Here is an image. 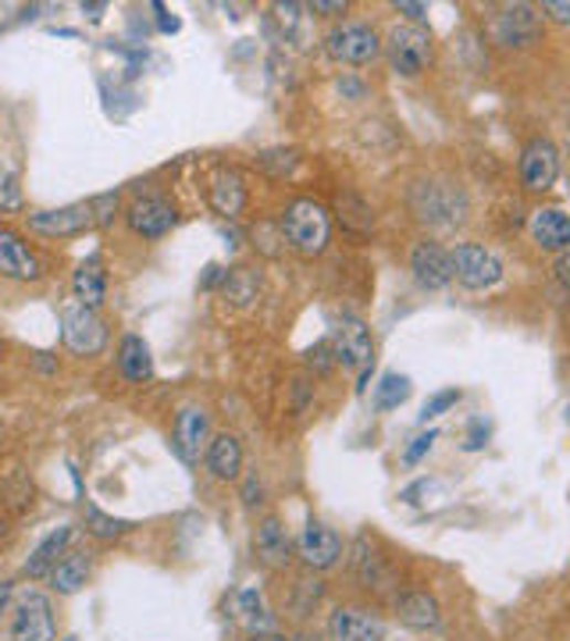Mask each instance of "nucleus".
I'll return each instance as SVG.
<instances>
[{"label":"nucleus","instance_id":"6ab92c4d","mask_svg":"<svg viewBox=\"0 0 570 641\" xmlns=\"http://www.w3.org/2000/svg\"><path fill=\"white\" fill-rule=\"evenodd\" d=\"M395 617L407 623L410 631H435L439 628V602L428 596V591H403L395 599Z\"/></svg>","mask_w":570,"mask_h":641},{"label":"nucleus","instance_id":"c756f323","mask_svg":"<svg viewBox=\"0 0 570 641\" xmlns=\"http://www.w3.org/2000/svg\"><path fill=\"white\" fill-rule=\"evenodd\" d=\"M461 403V389H442V392H435L432 399L424 403V410H421V421H435V417H442L450 407H456Z\"/></svg>","mask_w":570,"mask_h":641},{"label":"nucleus","instance_id":"7c9ffc66","mask_svg":"<svg viewBox=\"0 0 570 641\" xmlns=\"http://www.w3.org/2000/svg\"><path fill=\"white\" fill-rule=\"evenodd\" d=\"M19 203H22L19 179H14V171H8L4 165H0V211H14Z\"/></svg>","mask_w":570,"mask_h":641},{"label":"nucleus","instance_id":"ddd939ff","mask_svg":"<svg viewBox=\"0 0 570 641\" xmlns=\"http://www.w3.org/2000/svg\"><path fill=\"white\" fill-rule=\"evenodd\" d=\"M97 224V214H93V203H68L57 207V211H36L29 214V229L40 235H75Z\"/></svg>","mask_w":570,"mask_h":641},{"label":"nucleus","instance_id":"2f4dec72","mask_svg":"<svg viewBox=\"0 0 570 641\" xmlns=\"http://www.w3.org/2000/svg\"><path fill=\"white\" fill-rule=\"evenodd\" d=\"M339 218L350 224V229H371V214H368V207H363L360 200H357V207H350V192L346 197H339Z\"/></svg>","mask_w":570,"mask_h":641},{"label":"nucleus","instance_id":"f704fd0d","mask_svg":"<svg viewBox=\"0 0 570 641\" xmlns=\"http://www.w3.org/2000/svg\"><path fill=\"white\" fill-rule=\"evenodd\" d=\"M485 442H488V424L485 421H471L464 449H467V453H474V449H482Z\"/></svg>","mask_w":570,"mask_h":641},{"label":"nucleus","instance_id":"f8f14e48","mask_svg":"<svg viewBox=\"0 0 570 641\" xmlns=\"http://www.w3.org/2000/svg\"><path fill=\"white\" fill-rule=\"evenodd\" d=\"M296 549H299V559H304L307 567L314 570H328V567H336L339 564V556H342V538L331 532V527H325L321 521H307L304 527V535H299L296 542Z\"/></svg>","mask_w":570,"mask_h":641},{"label":"nucleus","instance_id":"6e6552de","mask_svg":"<svg viewBox=\"0 0 570 641\" xmlns=\"http://www.w3.org/2000/svg\"><path fill=\"white\" fill-rule=\"evenodd\" d=\"M328 54L342 64H368L382 51V40L374 36L371 25H339L328 32Z\"/></svg>","mask_w":570,"mask_h":641},{"label":"nucleus","instance_id":"b1692460","mask_svg":"<svg viewBox=\"0 0 570 641\" xmlns=\"http://www.w3.org/2000/svg\"><path fill=\"white\" fill-rule=\"evenodd\" d=\"M208 467L221 481L240 477V471H243V445H240V439H235V435H218L208 445Z\"/></svg>","mask_w":570,"mask_h":641},{"label":"nucleus","instance_id":"aec40b11","mask_svg":"<svg viewBox=\"0 0 570 641\" xmlns=\"http://www.w3.org/2000/svg\"><path fill=\"white\" fill-rule=\"evenodd\" d=\"M253 545H257V556H261V564H264V567H272V570L289 567L293 545H289V535H285V527H282L275 517H267V521L257 527V538H253Z\"/></svg>","mask_w":570,"mask_h":641},{"label":"nucleus","instance_id":"4c0bfd02","mask_svg":"<svg viewBox=\"0 0 570 641\" xmlns=\"http://www.w3.org/2000/svg\"><path fill=\"white\" fill-rule=\"evenodd\" d=\"M557 275H560V282L570 288V250H563V256H560V264H557Z\"/></svg>","mask_w":570,"mask_h":641},{"label":"nucleus","instance_id":"79ce46f5","mask_svg":"<svg viewBox=\"0 0 570 641\" xmlns=\"http://www.w3.org/2000/svg\"><path fill=\"white\" fill-rule=\"evenodd\" d=\"M567 424H570V407H567Z\"/></svg>","mask_w":570,"mask_h":641},{"label":"nucleus","instance_id":"9b49d317","mask_svg":"<svg viewBox=\"0 0 570 641\" xmlns=\"http://www.w3.org/2000/svg\"><path fill=\"white\" fill-rule=\"evenodd\" d=\"M560 175V154L549 139H531L525 154H520V182L528 192H546L552 189Z\"/></svg>","mask_w":570,"mask_h":641},{"label":"nucleus","instance_id":"2eb2a0df","mask_svg":"<svg viewBox=\"0 0 570 641\" xmlns=\"http://www.w3.org/2000/svg\"><path fill=\"white\" fill-rule=\"evenodd\" d=\"M0 275L14 282H36L43 275L36 253L8 229H0Z\"/></svg>","mask_w":570,"mask_h":641},{"label":"nucleus","instance_id":"412c9836","mask_svg":"<svg viewBox=\"0 0 570 641\" xmlns=\"http://www.w3.org/2000/svg\"><path fill=\"white\" fill-rule=\"evenodd\" d=\"M72 288H75V300L83 303V307L97 311L104 303V293H107V275H104V261L101 253H89L83 264H78L75 279H72Z\"/></svg>","mask_w":570,"mask_h":641},{"label":"nucleus","instance_id":"5701e85b","mask_svg":"<svg viewBox=\"0 0 570 641\" xmlns=\"http://www.w3.org/2000/svg\"><path fill=\"white\" fill-rule=\"evenodd\" d=\"M353 574L363 588H374V591H386L392 585V570L386 567V559L378 556L363 538L353 545Z\"/></svg>","mask_w":570,"mask_h":641},{"label":"nucleus","instance_id":"1a4fd4ad","mask_svg":"<svg viewBox=\"0 0 570 641\" xmlns=\"http://www.w3.org/2000/svg\"><path fill=\"white\" fill-rule=\"evenodd\" d=\"M61 335H65V346L78 353V357H93V353H101L107 343L104 320L89 307H83V303H75V307L65 311V328H61Z\"/></svg>","mask_w":570,"mask_h":641},{"label":"nucleus","instance_id":"4468645a","mask_svg":"<svg viewBox=\"0 0 570 641\" xmlns=\"http://www.w3.org/2000/svg\"><path fill=\"white\" fill-rule=\"evenodd\" d=\"M410 271L421 288H446L453 282V253L439 243H421L410 253Z\"/></svg>","mask_w":570,"mask_h":641},{"label":"nucleus","instance_id":"423d86ee","mask_svg":"<svg viewBox=\"0 0 570 641\" xmlns=\"http://www.w3.org/2000/svg\"><path fill=\"white\" fill-rule=\"evenodd\" d=\"M11 641H54V609L51 599L40 596V591H29L19 602V609L11 613Z\"/></svg>","mask_w":570,"mask_h":641},{"label":"nucleus","instance_id":"bb28decb","mask_svg":"<svg viewBox=\"0 0 570 641\" xmlns=\"http://www.w3.org/2000/svg\"><path fill=\"white\" fill-rule=\"evenodd\" d=\"M89 577V559L86 553H68L57 559V567L51 570V581H54V591H61V596H72V591H78L86 585Z\"/></svg>","mask_w":570,"mask_h":641},{"label":"nucleus","instance_id":"0eeeda50","mask_svg":"<svg viewBox=\"0 0 570 641\" xmlns=\"http://www.w3.org/2000/svg\"><path fill=\"white\" fill-rule=\"evenodd\" d=\"M493 40L499 46H517V51H525V46H531L538 36H542V22H538L535 8L528 4H510L503 8L496 19H493Z\"/></svg>","mask_w":570,"mask_h":641},{"label":"nucleus","instance_id":"a211bd4d","mask_svg":"<svg viewBox=\"0 0 570 641\" xmlns=\"http://www.w3.org/2000/svg\"><path fill=\"white\" fill-rule=\"evenodd\" d=\"M211 207L221 214V218H240L243 207H246V189H243V179L235 175L232 168H218L211 175Z\"/></svg>","mask_w":570,"mask_h":641},{"label":"nucleus","instance_id":"ea45409f","mask_svg":"<svg viewBox=\"0 0 570 641\" xmlns=\"http://www.w3.org/2000/svg\"><path fill=\"white\" fill-rule=\"evenodd\" d=\"M250 641H282L278 634H253Z\"/></svg>","mask_w":570,"mask_h":641},{"label":"nucleus","instance_id":"20e7f679","mask_svg":"<svg viewBox=\"0 0 570 641\" xmlns=\"http://www.w3.org/2000/svg\"><path fill=\"white\" fill-rule=\"evenodd\" d=\"M386 51H389L392 72H400L407 78L421 75L428 64H432V57H435L432 36H428V29H421V25H395L389 32Z\"/></svg>","mask_w":570,"mask_h":641},{"label":"nucleus","instance_id":"f257e3e1","mask_svg":"<svg viewBox=\"0 0 570 641\" xmlns=\"http://www.w3.org/2000/svg\"><path fill=\"white\" fill-rule=\"evenodd\" d=\"M282 232L289 239V246L299 256H318L328 246L331 235V221L328 211L314 200H293L282 214Z\"/></svg>","mask_w":570,"mask_h":641},{"label":"nucleus","instance_id":"4be33fe9","mask_svg":"<svg viewBox=\"0 0 570 641\" xmlns=\"http://www.w3.org/2000/svg\"><path fill=\"white\" fill-rule=\"evenodd\" d=\"M176 445H179L182 460L197 463L203 445H208V413L197 407H186L176 421Z\"/></svg>","mask_w":570,"mask_h":641},{"label":"nucleus","instance_id":"a19ab883","mask_svg":"<svg viewBox=\"0 0 570 641\" xmlns=\"http://www.w3.org/2000/svg\"><path fill=\"white\" fill-rule=\"evenodd\" d=\"M0 538H4V521H0Z\"/></svg>","mask_w":570,"mask_h":641},{"label":"nucleus","instance_id":"473e14b6","mask_svg":"<svg viewBox=\"0 0 570 641\" xmlns=\"http://www.w3.org/2000/svg\"><path fill=\"white\" fill-rule=\"evenodd\" d=\"M435 439H439V431H424V435H418L414 442H410V445H407V453H403V463H407V467H414V463L428 453V449L435 445Z\"/></svg>","mask_w":570,"mask_h":641},{"label":"nucleus","instance_id":"f3484780","mask_svg":"<svg viewBox=\"0 0 570 641\" xmlns=\"http://www.w3.org/2000/svg\"><path fill=\"white\" fill-rule=\"evenodd\" d=\"M531 239L538 250L563 253L570 250V214H563L560 207H542V211L531 214Z\"/></svg>","mask_w":570,"mask_h":641},{"label":"nucleus","instance_id":"7ed1b4c3","mask_svg":"<svg viewBox=\"0 0 570 641\" xmlns=\"http://www.w3.org/2000/svg\"><path fill=\"white\" fill-rule=\"evenodd\" d=\"M410 207L424 224H435V229H453L467 218L464 189L450 182H418L410 189Z\"/></svg>","mask_w":570,"mask_h":641},{"label":"nucleus","instance_id":"72a5a7b5","mask_svg":"<svg viewBox=\"0 0 570 641\" xmlns=\"http://www.w3.org/2000/svg\"><path fill=\"white\" fill-rule=\"evenodd\" d=\"M542 14H549V19L560 25H570V0H546Z\"/></svg>","mask_w":570,"mask_h":641},{"label":"nucleus","instance_id":"dca6fc26","mask_svg":"<svg viewBox=\"0 0 570 641\" xmlns=\"http://www.w3.org/2000/svg\"><path fill=\"white\" fill-rule=\"evenodd\" d=\"M328 638L331 641H382L386 623L363 613V609H336L328 620Z\"/></svg>","mask_w":570,"mask_h":641},{"label":"nucleus","instance_id":"f03ea898","mask_svg":"<svg viewBox=\"0 0 570 641\" xmlns=\"http://www.w3.org/2000/svg\"><path fill=\"white\" fill-rule=\"evenodd\" d=\"M328 343H331V353H336V364L357 375V392H368L371 367H374V343L368 325L360 317H342Z\"/></svg>","mask_w":570,"mask_h":641},{"label":"nucleus","instance_id":"a878e982","mask_svg":"<svg viewBox=\"0 0 570 641\" xmlns=\"http://www.w3.org/2000/svg\"><path fill=\"white\" fill-rule=\"evenodd\" d=\"M68 542H72V527H57L54 535H46V538L36 545V553L29 556L25 574H29V577H46V574H51V570L57 567V559L65 556Z\"/></svg>","mask_w":570,"mask_h":641},{"label":"nucleus","instance_id":"39448f33","mask_svg":"<svg viewBox=\"0 0 570 641\" xmlns=\"http://www.w3.org/2000/svg\"><path fill=\"white\" fill-rule=\"evenodd\" d=\"M453 279L471 293H482V288H493L503 279V264L482 243H461L453 250Z\"/></svg>","mask_w":570,"mask_h":641},{"label":"nucleus","instance_id":"9d476101","mask_svg":"<svg viewBox=\"0 0 570 641\" xmlns=\"http://www.w3.org/2000/svg\"><path fill=\"white\" fill-rule=\"evenodd\" d=\"M125 221H129V229L142 239H161L171 232V224H176V203L150 192V197H139L129 203Z\"/></svg>","mask_w":570,"mask_h":641},{"label":"nucleus","instance_id":"c9c22d12","mask_svg":"<svg viewBox=\"0 0 570 641\" xmlns=\"http://www.w3.org/2000/svg\"><path fill=\"white\" fill-rule=\"evenodd\" d=\"M310 11L328 14V19H336V14H346V0H314Z\"/></svg>","mask_w":570,"mask_h":641},{"label":"nucleus","instance_id":"cd10ccee","mask_svg":"<svg viewBox=\"0 0 570 641\" xmlns=\"http://www.w3.org/2000/svg\"><path fill=\"white\" fill-rule=\"evenodd\" d=\"M410 399V378L407 375H386L374 385V407L378 410H395Z\"/></svg>","mask_w":570,"mask_h":641},{"label":"nucleus","instance_id":"c85d7f7f","mask_svg":"<svg viewBox=\"0 0 570 641\" xmlns=\"http://www.w3.org/2000/svg\"><path fill=\"white\" fill-rule=\"evenodd\" d=\"M86 532L97 535V538H118L125 532H133V524L118 521V517H107L101 506H86Z\"/></svg>","mask_w":570,"mask_h":641},{"label":"nucleus","instance_id":"58836bf2","mask_svg":"<svg viewBox=\"0 0 570 641\" xmlns=\"http://www.w3.org/2000/svg\"><path fill=\"white\" fill-rule=\"evenodd\" d=\"M8 599H11V585H0V613H4Z\"/></svg>","mask_w":570,"mask_h":641},{"label":"nucleus","instance_id":"393cba45","mask_svg":"<svg viewBox=\"0 0 570 641\" xmlns=\"http://www.w3.org/2000/svg\"><path fill=\"white\" fill-rule=\"evenodd\" d=\"M118 367L129 381H150L154 378V357L150 346L139 339V335H125L118 346Z\"/></svg>","mask_w":570,"mask_h":641},{"label":"nucleus","instance_id":"e433bc0d","mask_svg":"<svg viewBox=\"0 0 570 641\" xmlns=\"http://www.w3.org/2000/svg\"><path fill=\"white\" fill-rule=\"evenodd\" d=\"M395 11L407 14L410 25H418V22L424 19V14H428V8H424V4H407V0H403V4H395Z\"/></svg>","mask_w":570,"mask_h":641}]
</instances>
